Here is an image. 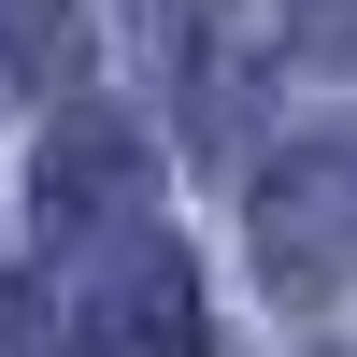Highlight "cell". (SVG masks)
<instances>
[{
	"instance_id": "1",
	"label": "cell",
	"mask_w": 357,
	"mask_h": 357,
	"mask_svg": "<svg viewBox=\"0 0 357 357\" xmlns=\"http://www.w3.org/2000/svg\"><path fill=\"white\" fill-rule=\"evenodd\" d=\"M257 257H272V286H343L357 272V158H286L272 215H257Z\"/></svg>"
},
{
	"instance_id": "2",
	"label": "cell",
	"mask_w": 357,
	"mask_h": 357,
	"mask_svg": "<svg viewBox=\"0 0 357 357\" xmlns=\"http://www.w3.org/2000/svg\"><path fill=\"white\" fill-rule=\"evenodd\" d=\"M86 343H100V357H200V286H186V257H129V286L100 301Z\"/></svg>"
},
{
	"instance_id": "3",
	"label": "cell",
	"mask_w": 357,
	"mask_h": 357,
	"mask_svg": "<svg viewBox=\"0 0 357 357\" xmlns=\"http://www.w3.org/2000/svg\"><path fill=\"white\" fill-rule=\"evenodd\" d=\"M72 72V0H0V86H57Z\"/></svg>"
},
{
	"instance_id": "4",
	"label": "cell",
	"mask_w": 357,
	"mask_h": 357,
	"mask_svg": "<svg viewBox=\"0 0 357 357\" xmlns=\"http://www.w3.org/2000/svg\"><path fill=\"white\" fill-rule=\"evenodd\" d=\"M0 357H29V301H15V286H0Z\"/></svg>"
}]
</instances>
